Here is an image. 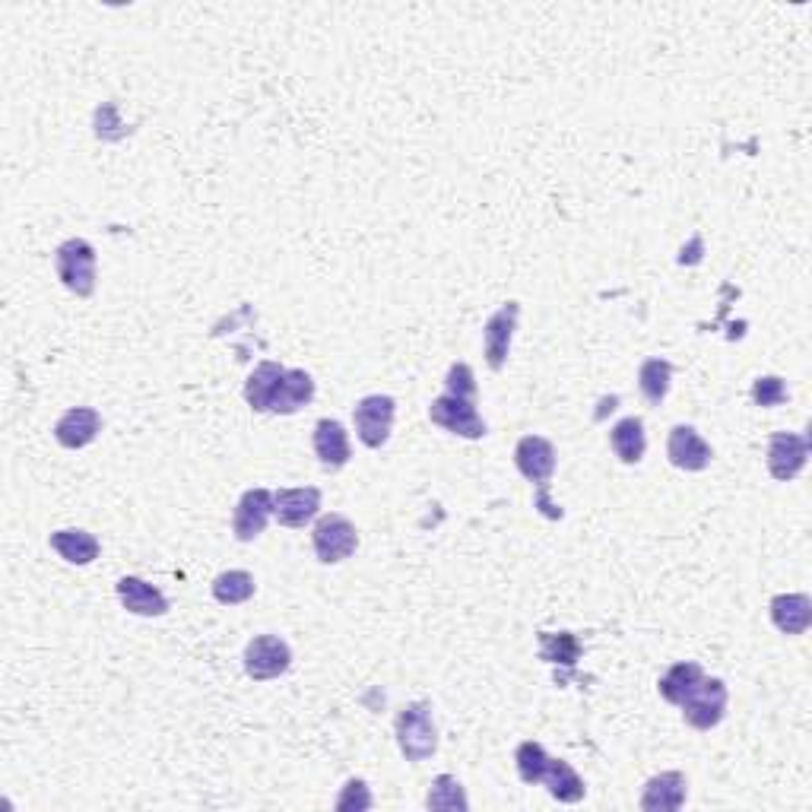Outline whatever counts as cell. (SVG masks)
Returning <instances> with one entry per match:
<instances>
[{"mask_svg":"<svg viewBox=\"0 0 812 812\" xmlns=\"http://www.w3.org/2000/svg\"><path fill=\"white\" fill-rule=\"evenodd\" d=\"M394 730H397V742H400V752H404L406 762H426V759L435 756L438 730H435V720H431L429 701L404 705L397 711Z\"/></svg>","mask_w":812,"mask_h":812,"instance_id":"6da1fadb","label":"cell"},{"mask_svg":"<svg viewBox=\"0 0 812 812\" xmlns=\"http://www.w3.org/2000/svg\"><path fill=\"white\" fill-rule=\"evenodd\" d=\"M58 280L71 289L73 295L90 299L96 292V248L86 239H67L54 251Z\"/></svg>","mask_w":812,"mask_h":812,"instance_id":"7a4b0ae2","label":"cell"},{"mask_svg":"<svg viewBox=\"0 0 812 812\" xmlns=\"http://www.w3.org/2000/svg\"><path fill=\"white\" fill-rule=\"evenodd\" d=\"M311 543H314V555L324 565H336L343 559H350L358 546V533L350 518L343 514H324L314 530H311Z\"/></svg>","mask_w":812,"mask_h":812,"instance_id":"3957f363","label":"cell"},{"mask_svg":"<svg viewBox=\"0 0 812 812\" xmlns=\"http://www.w3.org/2000/svg\"><path fill=\"white\" fill-rule=\"evenodd\" d=\"M727 686H723V679H701L698 686H695L693 693L683 698V717H686V723L695 727V730H711L717 727L723 715H727Z\"/></svg>","mask_w":812,"mask_h":812,"instance_id":"277c9868","label":"cell"},{"mask_svg":"<svg viewBox=\"0 0 812 812\" xmlns=\"http://www.w3.org/2000/svg\"><path fill=\"white\" fill-rule=\"evenodd\" d=\"M429 419L438 429L460 435V438H482L486 435V423L477 413V400H467V397H455V394L435 397L429 406Z\"/></svg>","mask_w":812,"mask_h":812,"instance_id":"5b68a950","label":"cell"},{"mask_svg":"<svg viewBox=\"0 0 812 812\" xmlns=\"http://www.w3.org/2000/svg\"><path fill=\"white\" fill-rule=\"evenodd\" d=\"M394 413L397 404L394 397H384V394H372V397H362L353 409V423H356L358 441L365 448H382L391 438L394 429Z\"/></svg>","mask_w":812,"mask_h":812,"instance_id":"8992f818","label":"cell"},{"mask_svg":"<svg viewBox=\"0 0 812 812\" xmlns=\"http://www.w3.org/2000/svg\"><path fill=\"white\" fill-rule=\"evenodd\" d=\"M289 667H292V650H289V645L280 635H258L244 647V673L254 683L277 679Z\"/></svg>","mask_w":812,"mask_h":812,"instance_id":"52a82bcc","label":"cell"},{"mask_svg":"<svg viewBox=\"0 0 812 812\" xmlns=\"http://www.w3.org/2000/svg\"><path fill=\"white\" fill-rule=\"evenodd\" d=\"M518 317H521V305L508 302L482 327V356H486L492 372H502L504 362H508L511 340H514V331H518Z\"/></svg>","mask_w":812,"mask_h":812,"instance_id":"ba28073f","label":"cell"},{"mask_svg":"<svg viewBox=\"0 0 812 812\" xmlns=\"http://www.w3.org/2000/svg\"><path fill=\"white\" fill-rule=\"evenodd\" d=\"M810 457V438L797 431H774L768 441V473L778 482H790Z\"/></svg>","mask_w":812,"mask_h":812,"instance_id":"9c48e42d","label":"cell"},{"mask_svg":"<svg viewBox=\"0 0 812 812\" xmlns=\"http://www.w3.org/2000/svg\"><path fill=\"white\" fill-rule=\"evenodd\" d=\"M273 518V492L270 489H248L236 504L232 514V533L241 543H251L263 533L267 521Z\"/></svg>","mask_w":812,"mask_h":812,"instance_id":"30bf717a","label":"cell"},{"mask_svg":"<svg viewBox=\"0 0 812 812\" xmlns=\"http://www.w3.org/2000/svg\"><path fill=\"white\" fill-rule=\"evenodd\" d=\"M667 457L673 467H679L686 473H698V470H705L715 460V451L698 435V429H693V426H676V429L669 431Z\"/></svg>","mask_w":812,"mask_h":812,"instance_id":"8fae6325","label":"cell"},{"mask_svg":"<svg viewBox=\"0 0 812 812\" xmlns=\"http://www.w3.org/2000/svg\"><path fill=\"white\" fill-rule=\"evenodd\" d=\"M514 464L518 470L524 473L533 486H546L555 473V448H552L550 438H540V435H524L514 448Z\"/></svg>","mask_w":812,"mask_h":812,"instance_id":"7c38bea8","label":"cell"},{"mask_svg":"<svg viewBox=\"0 0 812 812\" xmlns=\"http://www.w3.org/2000/svg\"><path fill=\"white\" fill-rule=\"evenodd\" d=\"M321 511V489H280L273 492V518L283 527H305Z\"/></svg>","mask_w":812,"mask_h":812,"instance_id":"4fadbf2b","label":"cell"},{"mask_svg":"<svg viewBox=\"0 0 812 812\" xmlns=\"http://www.w3.org/2000/svg\"><path fill=\"white\" fill-rule=\"evenodd\" d=\"M98 431H102V416H98V409H93V406H73V409H67V413L58 419L54 438H58L61 448L80 451V448H86V445L96 441Z\"/></svg>","mask_w":812,"mask_h":812,"instance_id":"5bb4252c","label":"cell"},{"mask_svg":"<svg viewBox=\"0 0 812 812\" xmlns=\"http://www.w3.org/2000/svg\"><path fill=\"white\" fill-rule=\"evenodd\" d=\"M118 600L121 606L134 616H166L168 613V600L159 587L146 584L144 577H121L118 581Z\"/></svg>","mask_w":812,"mask_h":812,"instance_id":"9a60e30c","label":"cell"},{"mask_svg":"<svg viewBox=\"0 0 812 812\" xmlns=\"http://www.w3.org/2000/svg\"><path fill=\"white\" fill-rule=\"evenodd\" d=\"M686 793H689L686 774H679V771H664V774L650 778V781L645 784V793H642V810H647V812L679 810V806L686 803Z\"/></svg>","mask_w":812,"mask_h":812,"instance_id":"2e32d148","label":"cell"},{"mask_svg":"<svg viewBox=\"0 0 812 812\" xmlns=\"http://www.w3.org/2000/svg\"><path fill=\"white\" fill-rule=\"evenodd\" d=\"M314 455L321 457V464L331 470H340L350 464V435L336 419H321L314 426Z\"/></svg>","mask_w":812,"mask_h":812,"instance_id":"e0dca14e","label":"cell"},{"mask_svg":"<svg viewBox=\"0 0 812 812\" xmlns=\"http://www.w3.org/2000/svg\"><path fill=\"white\" fill-rule=\"evenodd\" d=\"M771 622L784 635H803L812 622V600L806 594H778L771 600Z\"/></svg>","mask_w":812,"mask_h":812,"instance_id":"ac0fdd59","label":"cell"},{"mask_svg":"<svg viewBox=\"0 0 812 812\" xmlns=\"http://www.w3.org/2000/svg\"><path fill=\"white\" fill-rule=\"evenodd\" d=\"M283 375H287V368L280 362H261L251 372V378L244 382V400L254 413H270V404L277 397V387L283 382Z\"/></svg>","mask_w":812,"mask_h":812,"instance_id":"d6986e66","label":"cell"},{"mask_svg":"<svg viewBox=\"0 0 812 812\" xmlns=\"http://www.w3.org/2000/svg\"><path fill=\"white\" fill-rule=\"evenodd\" d=\"M311 397H314V382H311L309 372H302V368H287L283 382L277 387V397H273V404H270V413L292 416V413H299L305 404H311Z\"/></svg>","mask_w":812,"mask_h":812,"instance_id":"ffe728a7","label":"cell"},{"mask_svg":"<svg viewBox=\"0 0 812 812\" xmlns=\"http://www.w3.org/2000/svg\"><path fill=\"white\" fill-rule=\"evenodd\" d=\"M51 550L58 552L64 562H71V565H90V562L98 559V540L90 530H80V527L54 530L51 533Z\"/></svg>","mask_w":812,"mask_h":812,"instance_id":"44dd1931","label":"cell"},{"mask_svg":"<svg viewBox=\"0 0 812 812\" xmlns=\"http://www.w3.org/2000/svg\"><path fill=\"white\" fill-rule=\"evenodd\" d=\"M610 445H613V451H616L622 464H638L647 448L645 423L638 416H628V419L616 423L613 431H610Z\"/></svg>","mask_w":812,"mask_h":812,"instance_id":"7402d4cb","label":"cell"},{"mask_svg":"<svg viewBox=\"0 0 812 812\" xmlns=\"http://www.w3.org/2000/svg\"><path fill=\"white\" fill-rule=\"evenodd\" d=\"M543 784L550 790L552 800H559V803H577V800H584V781H581V774L574 771L572 764L562 762V759H552L550 768H546V774H543Z\"/></svg>","mask_w":812,"mask_h":812,"instance_id":"603a6c76","label":"cell"},{"mask_svg":"<svg viewBox=\"0 0 812 812\" xmlns=\"http://www.w3.org/2000/svg\"><path fill=\"white\" fill-rule=\"evenodd\" d=\"M701 679H705V669L698 667L695 660H683V664L669 667L667 673L660 676L657 689H660V695L667 698L669 705H683V698L693 693Z\"/></svg>","mask_w":812,"mask_h":812,"instance_id":"cb8c5ba5","label":"cell"},{"mask_svg":"<svg viewBox=\"0 0 812 812\" xmlns=\"http://www.w3.org/2000/svg\"><path fill=\"white\" fill-rule=\"evenodd\" d=\"M669 382H673V365L667 358H647L638 372V387H642V394L650 406H660L667 400Z\"/></svg>","mask_w":812,"mask_h":812,"instance_id":"d4e9b609","label":"cell"},{"mask_svg":"<svg viewBox=\"0 0 812 812\" xmlns=\"http://www.w3.org/2000/svg\"><path fill=\"white\" fill-rule=\"evenodd\" d=\"M214 597L226 606H239V603H248L254 597V577L248 572H222L214 581Z\"/></svg>","mask_w":812,"mask_h":812,"instance_id":"484cf974","label":"cell"},{"mask_svg":"<svg viewBox=\"0 0 812 812\" xmlns=\"http://www.w3.org/2000/svg\"><path fill=\"white\" fill-rule=\"evenodd\" d=\"M540 657L546 664H562V667L572 669L574 660L581 657V642L574 638L572 632H559V635L543 632L540 635Z\"/></svg>","mask_w":812,"mask_h":812,"instance_id":"4316f807","label":"cell"},{"mask_svg":"<svg viewBox=\"0 0 812 812\" xmlns=\"http://www.w3.org/2000/svg\"><path fill=\"white\" fill-rule=\"evenodd\" d=\"M514 762H518V774H521L524 784H543V774H546V768H550L552 759L546 756V749H543L540 742L527 740L518 746Z\"/></svg>","mask_w":812,"mask_h":812,"instance_id":"83f0119b","label":"cell"},{"mask_svg":"<svg viewBox=\"0 0 812 812\" xmlns=\"http://www.w3.org/2000/svg\"><path fill=\"white\" fill-rule=\"evenodd\" d=\"M426 806H429V810H467L470 803H467V793H464V788H460V781H457L455 774H438V778L431 781Z\"/></svg>","mask_w":812,"mask_h":812,"instance_id":"f1b7e54d","label":"cell"},{"mask_svg":"<svg viewBox=\"0 0 812 812\" xmlns=\"http://www.w3.org/2000/svg\"><path fill=\"white\" fill-rule=\"evenodd\" d=\"M788 400V384L778 375H764L752 384V404L756 406H781Z\"/></svg>","mask_w":812,"mask_h":812,"instance_id":"f546056e","label":"cell"},{"mask_svg":"<svg viewBox=\"0 0 812 812\" xmlns=\"http://www.w3.org/2000/svg\"><path fill=\"white\" fill-rule=\"evenodd\" d=\"M445 384H448V394L467 397V400H477V382H473V368H470V365H464V362L451 365L448 382Z\"/></svg>","mask_w":812,"mask_h":812,"instance_id":"4dcf8cb0","label":"cell"}]
</instances>
